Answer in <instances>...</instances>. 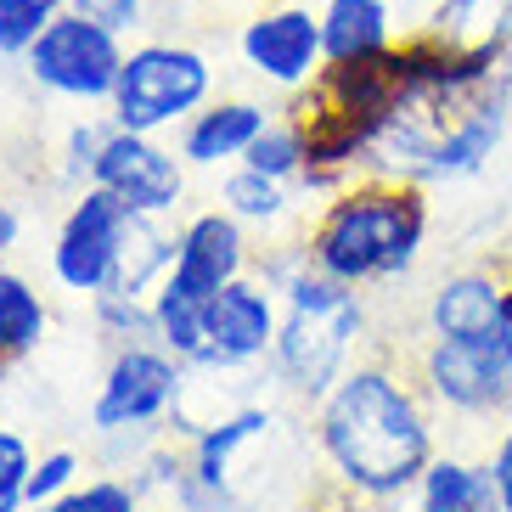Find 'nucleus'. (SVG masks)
<instances>
[{"label":"nucleus","instance_id":"f257e3e1","mask_svg":"<svg viewBox=\"0 0 512 512\" xmlns=\"http://www.w3.org/2000/svg\"><path fill=\"white\" fill-rule=\"evenodd\" d=\"M316 445L332 479L372 507L417 490L439 456V406L422 389L411 349L366 344V355L316 406Z\"/></svg>","mask_w":512,"mask_h":512},{"label":"nucleus","instance_id":"f03ea898","mask_svg":"<svg viewBox=\"0 0 512 512\" xmlns=\"http://www.w3.org/2000/svg\"><path fill=\"white\" fill-rule=\"evenodd\" d=\"M428 186L394 181V175H355L349 186L321 203L316 226L304 231L310 265L355 287H394L417 271L428 248Z\"/></svg>","mask_w":512,"mask_h":512},{"label":"nucleus","instance_id":"7ed1b4c3","mask_svg":"<svg viewBox=\"0 0 512 512\" xmlns=\"http://www.w3.org/2000/svg\"><path fill=\"white\" fill-rule=\"evenodd\" d=\"M282 327H276L271 372L287 394L321 406L332 383L366 355V287L338 282L304 259L282 287Z\"/></svg>","mask_w":512,"mask_h":512},{"label":"nucleus","instance_id":"20e7f679","mask_svg":"<svg viewBox=\"0 0 512 512\" xmlns=\"http://www.w3.org/2000/svg\"><path fill=\"white\" fill-rule=\"evenodd\" d=\"M203 102H214V62L186 40H141L124 51L107 119L119 130L158 136L169 124H186Z\"/></svg>","mask_w":512,"mask_h":512},{"label":"nucleus","instance_id":"39448f33","mask_svg":"<svg viewBox=\"0 0 512 512\" xmlns=\"http://www.w3.org/2000/svg\"><path fill=\"white\" fill-rule=\"evenodd\" d=\"M422 389L439 411L462 422H512V332L490 338H439L422 332L411 344Z\"/></svg>","mask_w":512,"mask_h":512},{"label":"nucleus","instance_id":"423d86ee","mask_svg":"<svg viewBox=\"0 0 512 512\" xmlns=\"http://www.w3.org/2000/svg\"><path fill=\"white\" fill-rule=\"evenodd\" d=\"M124 51H130L124 34L102 29V23H91L85 12L68 6L29 46L23 74H29L34 91H46V96H62V102H79V107H107L113 85H119Z\"/></svg>","mask_w":512,"mask_h":512},{"label":"nucleus","instance_id":"0eeeda50","mask_svg":"<svg viewBox=\"0 0 512 512\" xmlns=\"http://www.w3.org/2000/svg\"><path fill=\"white\" fill-rule=\"evenodd\" d=\"M186 394V361H175L164 344H119L107 361L102 389L91 400V428L113 434H158Z\"/></svg>","mask_w":512,"mask_h":512},{"label":"nucleus","instance_id":"6e6552de","mask_svg":"<svg viewBox=\"0 0 512 512\" xmlns=\"http://www.w3.org/2000/svg\"><path fill=\"white\" fill-rule=\"evenodd\" d=\"M136 226V209L124 203L119 192H107V186H79V197L68 203L57 226V242H51V276H57L68 293H85L96 299L119 265V248Z\"/></svg>","mask_w":512,"mask_h":512},{"label":"nucleus","instance_id":"1a4fd4ad","mask_svg":"<svg viewBox=\"0 0 512 512\" xmlns=\"http://www.w3.org/2000/svg\"><path fill=\"white\" fill-rule=\"evenodd\" d=\"M237 57L248 74H259L276 91H304L316 85L321 68H327V51H321V12L310 6H271L242 23L237 34Z\"/></svg>","mask_w":512,"mask_h":512},{"label":"nucleus","instance_id":"9d476101","mask_svg":"<svg viewBox=\"0 0 512 512\" xmlns=\"http://www.w3.org/2000/svg\"><path fill=\"white\" fill-rule=\"evenodd\" d=\"M282 293L271 282H226L203 304V332H209V355L192 372H242V366L265 361L276 349V327H282Z\"/></svg>","mask_w":512,"mask_h":512},{"label":"nucleus","instance_id":"9b49d317","mask_svg":"<svg viewBox=\"0 0 512 512\" xmlns=\"http://www.w3.org/2000/svg\"><path fill=\"white\" fill-rule=\"evenodd\" d=\"M422 332H439V338L512 332V254L439 276L428 304H422Z\"/></svg>","mask_w":512,"mask_h":512},{"label":"nucleus","instance_id":"f8f14e48","mask_svg":"<svg viewBox=\"0 0 512 512\" xmlns=\"http://www.w3.org/2000/svg\"><path fill=\"white\" fill-rule=\"evenodd\" d=\"M96 186L119 192L136 214L164 220L186 197V158L158 147V136H147V130H119L113 124V136H107L102 158H96Z\"/></svg>","mask_w":512,"mask_h":512},{"label":"nucleus","instance_id":"ddd939ff","mask_svg":"<svg viewBox=\"0 0 512 512\" xmlns=\"http://www.w3.org/2000/svg\"><path fill=\"white\" fill-rule=\"evenodd\" d=\"M248 265H254V254H248L242 220L226 209H209L197 220H186L181 242H175V265H169L164 282L175 293H192V299H214L226 282L248 276Z\"/></svg>","mask_w":512,"mask_h":512},{"label":"nucleus","instance_id":"4468645a","mask_svg":"<svg viewBox=\"0 0 512 512\" xmlns=\"http://www.w3.org/2000/svg\"><path fill=\"white\" fill-rule=\"evenodd\" d=\"M271 124L265 102H248V96H220V102H203L192 119L181 124V158L197 169H214V164H231L242 152L254 147V136Z\"/></svg>","mask_w":512,"mask_h":512},{"label":"nucleus","instance_id":"2eb2a0df","mask_svg":"<svg viewBox=\"0 0 512 512\" xmlns=\"http://www.w3.org/2000/svg\"><path fill=\"white\" fill-rule=\"evenodd\" d=\"M394 0H327L321 6V51L327 68H349V62H372L394 51Z\"/></svg>","mask_w":512,"mask_h":512},{"label":"nucleus","instance_id":"dca6fc26","mask_svg":"<svg viewBox=\"0 0 512 512\" xmlns=\"http://www.w3.org/2000/svg\"><path fill=\"white\" fill-rule=\"evenodd\" d=\"M411 496H417V512H507L496 490V473H490V456L439 451Z\"/></svg>","mask_w":512,"mask_h":512},{"label":"nucleus","instance_id":"f3484780","mask_svg":"<svg viewBox=\"0 0 512 512\" xmlns=\"http://www.w3.org/2000/svg\"><path fill=\"white\" fill-rule=\"evenodd\" d=\"M46 327L51 316H46V299L34 293V282L0 265V377L17 361H29L40 338H46Z\"/></svg>","mask_w":512,"mask_h":512},{"label":"nucleus","instance_id":"a211bd4d","mask_svg":"<svg viewBox=\"0 0 512 512\" xmlns=\"http://www.w3.org/2000/svg\"><path fill=\"white\" fill-rule=\"evenodd\" d=\"M428 29L451 46H507L512 40V0H434Z\"/></svg>","mask_w":512,"mask_h":512},{"label":"nucleus","instance_id":"6ab92c4d","mask_svg":"<svg viewBox=\"0 0 512 512\" xmlns=\"http://www.w3.org/2000/svg\"><path fill=\"white\" fill-rule=\"evenodd\" d=\"M220 209L237 214L242 226H282L293 214V192H287V181H271V175L237 164L220 181Z\"/></svg>","mask_w":512,"mask_h":512},{"label":"nucleus","instance_id":"aec40b11","mask_svg":"<svg viewBox=\"0 0 512 512\" xmlns=\"http://www.w3.org/2000/svg\"><path fill=\"white\" fill-rule=\"evenodd\" d=\"M304 158H310V141H304V130L293 119H271L254 136V147L242 152V164L259 169V175H271V181H299Z\"/></svg>","mask_w":512,"mask_h":512},{"label":"nucleus","instance_id":"412c9836","mask_svg":"<svg viewBox=\"0 0 512 512\" xmlns=\"http://www.w3.org/2000/svg\"><path fill=\"white\" fill-rule=\"evenodd\" d=\"M62 12L68 0H0V62H23Z\"/></svg>","mask_w":512,"mask_h":512},{"label":"nucleus","instance_id":"4be33fe9","mask_svg":"<svg viewBox=\"0 0 512 512\" xmlns=\"http://www.w3.org/2000/svg\"><path fill=\"white\" fill-rule=\"evenodd\" d=\"M107 136H113V119H74L68 124V136H62V164H57V175L68 186H91L96 181V158H102V147H107Z\"/></svg>","mask_w":512,"mask_h":512},{"label":"nucleus","instance_id":"5701e85b","mask_svg":"<svg viewBox=\"0 0 512 512\" xmlns=\"http://www.w3.org/2000/svg\"><path fill=\"white\" fill-rule=\"evenodd\" d=\"M96 327L119 344H158V316H152V299H119V293H96L91 299Z\"/></svg>","mask_w":512,"mask_h":512},{"label":"nucleus","instance_id":"b1692460","mask_svg":"<svg viewBox=\"0 0 512 512\" xmlns=\"http://www.w3.org/2000/svg\"><path fill=\"white\" fill-rule=\"evenodd\" d=\"M34 512H141V484L136 479H91Z\"/></svg>","mask_w":512,"mask_h":512},{"label":"nucleus","instance_id":"393cba45","mask_svg":"<svg viewBox=\"0 0 512 512\" xmlns=\"http://www.w3.org/2000/svg\"><path fill=\"white\" fill-rule=\"evenodd\" d=\"M29 473H34L29 439L12 434V428H0V512L29 507Z\"/></svg>","mask_w":512,"mask_h":512},{"label":"nucleus","instance_id":"a878e982","mask_svg":"<svg viewBox=\"0 0 512 512\" xmlns=\"http://www.w3.org/2000/svg\"><path fill=\"white\" fill-rule=\"evenodd\" d=\"M79 451H46L34 456V473H29V507H51L57 496H68L79 484Z\"/></svg>","mask_w":512,"mask_h":512},{"label":"nucleus","instance_id":"bb28decb","mask_svg":"<svg viewBox=\"0 0 512 512\" xmlns=\"http://www.w3.org/2000/svg\"><path fill=\"white\" fill-rule=\"evenodd\" d=\"M74 12H85L91 23H102V29H113V34H130L147 23V0H68Z\"/></svg>","mask_w":512,"mask_h":512},{"label":"nucleus","instance_id":"cd10ccee","mask_svg":"<svg viewBox=\"0 0 512 512\" xmlns=\"http://www.w3.org/2000/svg\"><path fill=\"white\" fill-rule=\"evenodd\" d=\"M490 473H496V490H501V507L512 512V422L496 434V445H490Z\"/></svg>","mask_w":512,"mask_h":512},{"label":"nucleus","instance_id":"c85d7f7f","mask_svg":"<svg viewBox=\"0 0 512 512\" xmlns=\"http://www.w3.org/2000/svg\"><path fill=\"white\" fill-rule=\"evenodd\" d=\"M17 237H23V214H17V203L0 197V265H6V254L17 248Z\"/></svg>","mask_w":512,"mask_h":512},{"label":"nucleus","instance_id":"c756f323","mask_svg":"<svg viewBox=\"0 0 512 512\" xmlns=\"http://www.w3.org/2000/svg\"><path fill=\"white\" fill-rule=\"evenodd\" d=\"M501 79H507V102H512V40H507V57H501Z\"/></svg>","mask_w":512,"mask_h":512}]
</instances>
